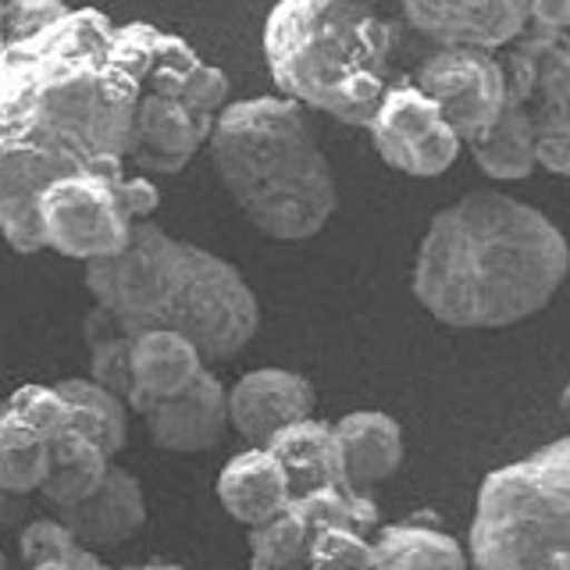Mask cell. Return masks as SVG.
I'll use <instances>...</instances> for the list:
<instances>
[{
    "mask_svg": "<svg viewBox=\"0 0 570 570\" xmlns=\"http://www.w3.org/2000/svg\"><path fill=\"white\" fill-rule=\"evenodd\" d=\"M207 150L228 200L261 236L303 243L332 222L335 171L296 100L267 94L225 104Z\"/></svg>",
    "mask_w": 570,
    "mask_h": 570,
    "instance_id": "cell-4",
    "label": "cell"
},
{
    "mask_svg": "<svg viewBox=\"0 0 570 570\" xmlns=\"http://www.w3.org/2000/svg\"><path fill=\"white\" fill-rule=\"evenodd\" d=\"M499 65H503V86H507V107H528L534 94V61L521 47H507L499 53Z\"/></svg>",
    "mask_w": 570,
    "mask_h": 570,
    "instance_id": "cell-32",
    "label": "cell"
},
{
    "mask_svg": "<svg viewBox=\"0 0 570 570\" xmlns=\"http://www.w3.org/2000/svg\"><path fill=\"white\" fill-rule=\"evenodd\" d=\"M414 82L432 100L450 129L471 142L507 111V86L503 65L492 50L471 47H439L417 65Z\"/></svg>",
    "mask_w": 570,
    "mask_h": 570,
    "instance_id": "cell-9",
    "label": "cell"
},
{
    "mask_svg": "<svg viewBox=\"0 0 570 570\" xmlns=\"http://www.w3.org/2000/svg\"><path fill=\"white\" fill-rule=\"evenodd\" d=\"M183 100L189 111L204 115V118H218L228 104V76L222 68L214 65H196L189 76H186V89H183Z\"/></svg>",
    "mask_w": 570,
    "mask_h": 570,
    "instance_id": "cell-30",
    "label": "cell"
},
{
    "mask_svg": "<svg viewBox=\"0 0 570 570\" xmlns=\"http://www.w3.org/2000/svg\"><path fill=\"white\" fill-rule=\"evenodd\" d=\"M367 132L389 168L414 178L450 171L463 150V139L414 82H389Z\"/></svg>",
    "mask_w": 570,
    "mask_h": 570,
    "instance_id": "cell-8",
    "label": "cell"
},
{
    "mask_svg": "<svg viewBox=\"0 0 570 570\" xmlns=\"http://www.w3.org/2000/svg\"><path fill=\"white\" fill-rule=\"evenodd\" d=\"M214 118H204L189 111L178 97L165 94H147L136 104V121H132V147L129 157L142 175H175L183 171L196 150L204 147L210 136Z\"/></svg>",
    "mask_w": 570,
    "mask_h": 570,
    "instance_id": "cell-13",
    "label": "cell"
},
{
    "mask_svg": "<svg viewBox=\"0 0 570 570\" xmlns=\"http://www.w3.org/2000/svg\"><path fill=\"white\" fill-rule=\"evenodd\" d=\"M50 471V439L4 406L0 414V492L36 495Z\"/></svg>",
    "mask_w": 570,
    "mask_h": 570,
    "instance_id": "cell-24",
    "label": "cell"
},
{
    "mask_svg": "<svg viewBox=\"0 0 570 570\" xmlns=\"http://www.w3.org/2000/svg\"><path fill=\"white\" fill-rule=\"evenodd\" d=\"M121 178L125 160L118 157L53 178L36 200V232H40L43 249H53V254L79 264L121 254L136 225L129 210L121 207Z\"/></svg>",
    "mask_w": 570,
    "mask_h": 570,
    "instance_id": "cell-7",
    "label": "cell"
},
{
    "mask_svg": "<svg viewBox=\"0 0 570 570\" xmlns=\"http://www.w3.org/2000/svg\"><path fill=\"white\" fill-rule=\"evenodd\" d=\"M125 570H186V567H178V563H132Z\"/></svg>",
    "mask_w": 570,
    "mask_h": 570,
    "instance_id": "cell-37",
    "label": "cell"
},
{
    "mask_svg": "<svg viewBox=\"0 0 570 570\" xmlns=\"http://www.w3.org/2000/svg\"><path fill=\"white\" fill-rule=\"evenodd\" d=\"M0 414H4V400H0Z\"/></svg>",
    "mask_w": 570,
    "mask_h": 570,
    "instance_id": "cell-41",
    "label": "cell"
},
{
    "mask_svg": "<svg viewBox=\"0 0 570 570\" xmlns=\"http://www.w3.org/2000/svg\"><path fill=\"white\" fill-rule=\"evenodd\" d=\"M154 40L157 26L97 8L32 36L0 32V236L18 254L43 249L36 200L53 178L129 157Z\"/></svg>",
    "mask_w": 570,
    "mask_h": 570,
    "instance_id": "cell-1",
    "label": "cell"
},
{
    "mask_svg": "<svg viewBox=\"0 0 570 570\" xmlns=\"http://www.w3.org/2000/svg\"><path fill=\"white\" fill-rule=\"evenodd\" d=\"M111 463L115 460L107 456L94 439H86L71 428V432L50 442V471H47L43 489L36 492V499L47 503L50 513L76 507L104 485Z\"/></svg>",
    "mask_w": 570,
    "mask_h": 570,
    "instance_id": "cell-21",
    "label": "cell"
},
{
    "mask_svg": "<svg viewBox=\"0 0 570 570\" xmlns=\"http://www.w3.org/2000/svg\"><path fill=\"white\" fill-rule=\"evenodd\" d=\"M371 570H471L463 549L435 517L414 513L382 524L371 539Z\"/></svg>",
    "mask_w": 570,
    "mask_h": 570,
    "instance_id": "cell-18",
    "label": "cell"
},
{
    "mask_svg": "<svg viewBox=\"0 0 570 570\" xmlns=\"http://www.w3.org/2000/svg\"><path fill=\"white\" fill-rule=\"evenodd\" d=\"M410 29L435 47L507 50L524 32V0H400Z\"/></svg>",
    "mask_w": 570,
    "mask_h": 570,
    "instance_id": "cell-11",
    "label": "cell"
},
{
    "mask_svg": "<svg viewBox=\"0 0 570 570\" xmlns=\"http://www.w3.org/2000/svg\"><path fill=\"white\" fill-rule=\"evenodd\" d=\"M293 507L314 534L328 531V528H350V531H361L371 539V534L382 528V513L374 507V499L353 492V489L299 492V495H293Z\"/></svg>",
    "mask_w": 570,
    "mask_h": 570,
    "instance_id": "cell-26",
    "label": "cell"
},
{
    "mask_svg": "<svg viewBox=\"0 0 570 570\" xmlns=\"http://www.w3.org/2000/svg\"><path fill=\"white\" fill-rule=\"evenodd\" d=\"M314 385L289 367H254L228 385V428L264 445L275 432L303 417H314Z\"/></svg>",
    "mask_w": 570,
    "mask_h": 570,
    "instance_id": "cell-12",
    "label": "cell"
},
{
    "mask_svg": "<svg viewBox=\"0 0 570 570\" xmlns=\"http://www.w3.org/2000/svg\"><path fill=\"white\" fill-rule=\"evenodd\" d=\"M314 542V531L296 513L293 499L272 521L246 531L249 570H307V552Z\"/></svg>",
    "mask_w": 570,
    "mask_h": 570,
    "instance_id": "cell-25",
    "label": "cell"
},
{
    "mask_svg": "<svg viewBox=\"0 0 570 570\" xmlns=\"http://www.w3.org/2000/svg\"><path fill=\"white\" fill-rule=\"evenodd\" d=\"M563 410H567V414H570V385L563 389Z\"/></svg>",
    "mask_w": 570,
    "mask_h": 570,
    "instance_id": "cell-38",
    "label": "cell"
},
{
    "mask_svg": "<svg viewBox=\"0 0 570 570\" xmlns=\"http://www.w3.org/2000/svg\"><path fill=\"white\" fill-rule=\"evenodd\" d=\"M132 400H171L196 382V374L207 367L204 353L178 332H142L132 335Z\"/></svg>",
    "mask_w": 570,
    "mask_h": 570,
    "instance_id": "cell-19",
    "label": "cell"
},
{
    "mask_svg": "<svg viewBox=\"0 0 570 570\" xmlns=\"http://www.w3.org/2000/svg\"><path fill=\"white\" fill-rule=\"evenodd\" d=\"M214 492H218L225 513L246 531L272 521L293 499L289 474L264 445H246L243 453L228 456V463L218 471V481H214Z\"/></svg>",
    "mask_w": 570,
    "mask_h": 570,
    "instance_id": "cell-15",
    "label": "cell"
},
{
    "mask_svg": "<svg viewBox=\"0 0 570 570\" xmlns=\"http://www.w3.org/2000/svg\"><path fill=\"white\" fill-rule=\"evenodd\" d=\"M285 474H289L293 495L314 489H350L343 468V445H338L335 424L321 417H303L289 428H282L264 442Z\"/></svg>",
    "mask_w": 570,
    "mask_h": 570,
    "instance_id": "cell-17",
    "label": "cell"
},
{
    "mask_svg": "<svg viewBox=\"0 0 570 570\" xmlns=\"http://www.w3.org/2000/svg\"><path fill=\"white\" fill-rule=\"evenodd\" d=\"M94 307L121 335L178 332L204 361H232L261 328L257 293L232 261L154 222H136L121 254L86 264Z\"/></svg>",
    "mask_w": 570,
    "mask_h": 570,
    "instance_id": "cell-3",
    "label": "cell"
},
{
    "mask_svg": "<svg viewBox=\"0 0 570 570\" xmlns=\"http://www.w3.org/2000/svg\"><path fill=\"white\" fill-rule=\"evenodd\" d=\"M129 414L142 417L150 442L168 453H204L214 450L228 432V389L204 367L196 382L171 400H132Z\"/></svg>",
    "mask_w": 570,
    "mask_h": 570,
    "instance_id": "cell-10",
    "label": "cell"
},
{
    "mask_svg": "<svg viewBox=\"0 0 570 570\" xmlns=\"http://www.w3.org/2000/svg\"><path fill=\"white\" fill-rule=\"evenodd\" d=\"M534 139L539 125L524 107H507L485 132L463 147L471 150L478 171L492 183H524L534 175Z\"/></svg>",
    "mask_w": 570,
    "mask_h": 570,
    "instance_id": "cell-22",
    "label": "cell"
},
{
    "mask_svg": "<svg viewBox=\"0 0 570 570\" xmlns=\"http://www.w3.org/2000/svg\"><path fill=\"white\" fill-rule=\"evenodd\" d=\"M367 563H371V539L350 528L317 531L307 552V570H364Z\"/></svg>",
    "mask_w": 570,
    "mask_h": 570,
    "instance_id": "cell-28",
    "label": "cell"
},
{
    "mask_svg": "<svg viewBox=\"0 0 570 570\" xmlns=\"http://www.w3.org/2000/svg\"><path fill=\"white\" fill-rule=\"evenodd\" d=\"M71 8L65 0H4V36H32L47 29L50 22L65 18Z\"/></svg>",
    "mask_w": 570,
    "mask_h": 570,
    "instance_id": "cell-31",
    "label": "cell"
},
{
    "mask_svg": "<svg viewBox=\"0 0 570 570\" xmlns=\"http://www.w3.org/2000/svg\"><path fill=\"white\" fill-rule=\"evenodd\" d=\"M61 389V396L71 403V428L79 435L94 439L107 456H118L129 442V406L121 396L107 392L104 385L89 379H61L53 382Z\"/></svg>",
    "mask_w": 570,
    "mask_h": 570,
    "instance_id": "cell-23",
    "label": "cell"
},
{
    "mask_svg": "<svg viewBox=\"0 0 570 570\" xmlns=\"http://www.w3.org/2000/svg\"><path fill=\"white\" fill-rule=\"evenodd\" d=\"M364 4H374V0H364Z\"/></svg>",
    "mask_w": 570,
    "mask_h": 570,
    "instance_id": "cell-42",
    "label": "cell"
},
{
    "mask_svg": "<svg viewBox=\"0 0 570 570\" xmlns=\"http://www.w3.org/2000/svg\"><path fill=\"white\" fill-rule=\"evenodd\" d=\"M463 549L471 570H570V435L481 481Z\"/></svg>",
    "mask_w": 570,
    "mask_h": 570,
    "instance_id": "cell-6",
    "label": "cell"
},
{
    "mask_svg": "<svg viewBox=\"0 0 570 570\" xmlns=\"http://www.w3.org/2000/svg\"><path fill=\"white\" fill-rule=\"evenodd\" d=\"M524 29L570 36V0H524Z\"/></svg>",
    "mask_w": 570,
    "mask_h": 570,
    "instance_id": "cell-35",
    "label": "cell"
},
{
    "mask_svg": "<svg viewBox=\"0 0 570 570\" xmlns=\"http://www.w3.org/2000/svg\"><path fill=\"white\" fill-rule=\"evenodd\" d=\"M36 495H11V492H0V524L22 531L29 521H36V513L29 510Z\"/></svg>",
    "mask_w": 570,
    "mask_h": 570,
    "instance_id": "cell-36",
    "label": "cell"
},
{
    "mask_svg": "<svg viewBox=\"0 0 570 570\" xmlns=\"http://www.w3.org/2000/svg\"><path fill=\"white\" fill-rule=\"evenodd\" d=\"M570 178V132L563 129H539L534 139V171Z\"/></svg>",
    "mask_w": 570,
    "mask_h": 570,
    "instance_id": "cell-33",
    "label": "cell"
},
{
    "mask_svg": "<svg viewBox=\"0 0 570 570\" xmlns=\"http://www.w3.org/2000/svg\"><path fill=\"white\" fill-rule=\"evenodd\" d=\"M396 32L364 0H278L264 22V61L303 111L364 125L389 89Z\"/></svg>",
    "mask_w": 570,
    "mask_h": 570,
    "instance_id": "cell-5",
    "label": "cell"
},
{
    "mask_svg": "<svg viewBox=\"0 0 570 570\" xmlns=\"http://www.w3.org/2000/svg\"><path fill=\"white\" fill-rule=\"evenodd\" d=\"M534 61V94L524 111L539 129L570 132V36L524 29L513 40Z\"/></svg>",
    "mask_w": 570,
    "mask_h": 570,
    "instance_id": "cell-20",
    "label": "cell"
},
{
    "mask_svg": "<svg viewBox=\"0 0 570 570\" xmlns=\"http://www.w3.org/2000/svg\"><path fill=\"white\" fill-rule=\"evenodd\" d=\"M118 196H121V207L129 210L132 222H150V214L160 207V189L154 178L147 175H129L118 183Z\"/></svg>",
    "mask_w": 570,
    "mask_h": 570,
    "instance_id": "cell-34",
    "label": "cell"
},
{
    "mask_svg": "<svg viewBox=\"0 0 570 570\" xmlns=\"http://www.w3.org/2000/svg\"><path fill=\"white\" fill-rule=\"evenodd\" d=\"M0 26H4V0H0Z\"/></svg>",
    "mask_w": 570,
    "mask_h": 570,
    "instance_id": "cell-40",
    "label": "cell"
},
{
    "mask_svg": "<svg viewBox=\"0 0 570 570\" xmlns=\"http://www.w3.org/2000/svg\"><path fill=\"white\" fill-rule=\"evenodd\" d=\"M570 275V243L546 210L471 189L428 222L410 293L439 325L510 328L542 314Z\"/></svg>",
    "mask_w": 570,
    "mask_h": 570,
    "instance_id": "cell-2",
    "label": "cell"
},
{
    "mask_svg": "<svg viewBox=\"0 0 570 570\" xmlns=\"http://www.w3.org/2000/svg\"><path fill=\"white\" fill-rule=\"evenodd\" d=\"M4 406L50 442L58 435H65V432H71V403L61 396V389L53 382L18 385L11 396H4Z\"/></svg>",
    "mask_w": 570,
    "mask_h": 570,
    "instance_id": "cell-27",
    "label": "cell"
},
{
    "mask_svg": "<svg viewBox=\"0 0 570 570\" xmlns=\"http://www.w3.org/2000/svg\"><path fill=\"white\" fill-rule=\"evenodd\" d=\"M335 435L343 445L346 485L361 495H371L374 485H382L403 463V428L385 410H350L335 421Z\"/></svg>",
    "mask_w": 570,
    "mask_h": 570,
    "instance_id": "cell-16",
    "label": "cell"
},
{
    "mask_svg": "<svg viewBox=\"0 0 570 570\" xmlns=\"http://www.w3.org/2000/svg\"><path fill=\"white\" fill-rule=\"evenodd\" d=\"M76 534V542H82L86 549H111L136 539L147 524V495H142L139 478L121 468V463H111L107 468L104 485L82 499V503L50 513Z\"/></svg>",
    "mask_w": 570,
    "mask_h": 570,
    "instance_id": "cell-14",
    "label": "cell"
},
{
    "mask_svg": "<svg viewBox=\"0 0 570 570\" xmlns=\"http://www.w3.org/2000/svg\"><path fill=\"white\" fill-rule=\"evenodd\" d=\"M129 356H132V335H107L89 343V382L104 385L107 392L115 396H129L132 392V367H129Z\"/></svg>",
    "mask_w": 570,
    "mask_h": 570,
    "instance_id": "cell-29",
    "label": "cell"
},
{
    "mask_svg": "<svg viewBox=\"0 0 570 570\" xmlns=\"http://www.w3.org/2000/svg\"><path fill=\"white\" fill-rule=\"evenodd\" d=\"M0 570H11V563H8V557L0 552Z\"/></svg>",
    "mask_w": 570,
    "mask_h": 570,
    "instance_id": "cell-39",
    "label": "cell"
}]
</instances>
